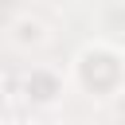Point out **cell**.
Returning a JSON list of instances; mask_svg holds the SVG:
<instances>
[]
</instances>
